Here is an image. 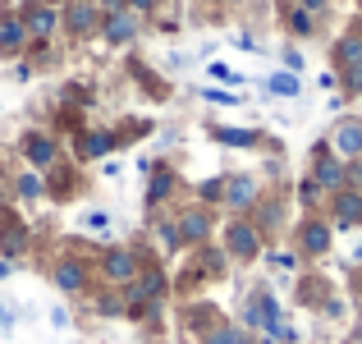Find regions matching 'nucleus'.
Returning a JSON list of instances; mask_svg holds the SVG:
<instances>
[{"mask_svg": "<svg viewBox=\"0 0 362 344\" xmlns=\"http://www.w3.org/2000/svg\"><path fill=\"white\" fill-rule=\"evenodd\" d=\"M225 248H230V257H239V262H252V257H262V229L252 221H230L225 225Z\"/></svg>", "mask_w": 362, "mask_h": 344, "instance_id": "f257e3e1", "label": "nucleus"}, {"mask_svg": "<svg viewBox=\"0 0 362 344\" xmlns=\"http://www.w3.org/2000/svg\"><path fill=\"white\" fill-rule=\"evenodd\" d=\"M101 275H106L110 285H133L142 275V262L133 248H110L106 257H101Z\"/></svg>", "mask_w": 362, "mask_h": 344, "instance_id": "f03ea898", "label": "nucleus"}, {"mask_svg": "<svg viewBox=\"0 0 362 344\" xmlns=\"http://www.w3.org/2000/svg\"><path fill=\"white\" fill-rule=\"evenodd\" d=\"M60 23L69 28V37H88V33L101 28V5L97 0H69L64 14H60Z\"/></svg>", "mask_w": 362, "mask_h": 344, "instance_id": "7ed1b4c3", "label": "nucleus"}, {"mask_svg": "<svg viewBox=\"0 0 362 344\" xmlns=\"http://www.w3.org/2000/svg\"><path fill=\"white\" fill-rule=\"evenodd\" d=\"M312 179H317V188H326V193H344V188H349V166H344L339 156H330L326 147H317Z\"/></svg>", "mask_w": 362, "mask_h": 344, "instance_id": "20e7f679", "label": "nucleus"}, {"mask_svg": "<svg viewBox=\"0 0 362 344\" xmlns=\"http://www.w3.org/2000/svg\"><path fill=\"white\" fill-rule=\"evenodd\" d=\"M101 37H106V46H129L133 37H138V14H133V9L106 14L101 18Z\"/></svg>", "mask_w": 362, "mask_h": 344, "instance_id": "39448f33", "label": "nucleus"}, {"mask_svg": "<svg viewBox=\"0 0 362 344\" xmlns=\"http://www.w3.org/2000/svg\"><path fill=\"white\" fill-rule=\"evenodd\" d=\"M55 23H60V14H55V5H46V0H33V5L23 9V28H28V37H51L55 33Z\"/></svg>", "mask_w": 362, "mask_h": 344, "instance_id": "423d86ee", "label": "nucleus"}, {"mask_svg": "<svg viewBox=\"0 0 362 344\" xmlns=\"http://www.w3.org/2000/svg\"><path fill=\"white\" fill-rule=\"evenodd\" d=\"M23 156H28V166L46 170V166H55L60 147H55V138H51V133H23Z\"/></svg>", "mask_w": 362, "mask_h": 344, "instance_id": "0eeeda50", "label": "nucleus"}, {"mask_svg": "<svg viewBox=\"0 0 362 344\" xmlns=\"http://www.w3.org/2000/svg\"><path fill=\"white\" fill-rule=\"evenodd\" d=\"M230 212H243V207L257 202V179L252 175H230L225 179V197H221Z\"/></svg>", "mask_w": 362, "mask_h": 344, "instance_id": "6e6552de", "label": "nucleus"}, {"mask_svg": "<svg viewBox=\"0 0 362 344\" xmlns=\"http://www.w3.org/2000/svg\"><path fill=\"white\" fill-rule=\"evenodd\" d=\"M175 225H179V234H184V243H206V239H211V212H206V207L184 212Z\"/></svg>", "mask_w": 362, "mask_h": 344, "instance_id": "1a4fd4ad", "label": "nucleus"}, {"mask_svg": "<svg viewBox=\"0 0 362 344\" xmlns=\"http://www.w3.org/2000/svg\"><path fill=\"white\" fill-rule=\"evenodd\" d=\"M55 285H60L64 294H83V289H88V266H83L78 257H64V262H55Z\"/></svg>", "mask_w": 362, "mask_h": 344, "instance_id": "9d476101", "label": "nucleus"}, {"mask_svg": "<svg viewBox=\"0 0 362 344\" xmlns=\"http://www.w3.org/2000/svg\"><path fill=\"white\" fill-rule=\"evenodd\" d=\"M335 225H339V229L362 225V193H358V188H344V193H335Z\"/></svg>", "mask_w": 362, "mask_h": 344, "instance_id": "9b49d317", "label": "nucleus"}, {"mask_svg": "<svg viewBox=\"0 0 362 344\" xmlns=\"http://www.w3.org/2000/svg\"><path fill=\"white\" fill-rule=\"evenodd\" d=\"M298 243H303V253H308V257H321V253L330 248V225H321V221H303Z\"/></svg>", "mask_w": 362, "mask_h": 344, "instance_id": "f8f14e48", "label": "nucleus"}, {"mask_svg": "<svg viewBox=\"0 0 362 344\" xmlns=\"http://www.w3.org/2000/svg\"><path fill=\"white\" fill-rule=\"evenodd\" d=\"M115 133H101V129H92V133H78V156L83 161H97V156H106V151H115Z\"/></svg>", "mask_w": 362, "mask_h": 344, "instance_id": "ddd939ff", "label": "nucleus"}, {"mask_svg": "<svg viewBox=\"0 0 362 344\" xmlns=\"http://www.w3.org/2000/svg\"><path fill=\"white\" fill-rule=\"evenodd\" d=\"M23 46H28L23 18H0V55H18Z\"/></svg>", "mask_w": 362, "mask_h": 344, "instance_id": "4468645a", "label": "nucleus"}, {"mask_svg": "<svg viewBox=\"0 0 362 344\" xmlns=\"http://www.w3.org/2000/svg\"><path fill=\"white\" fill-rule=\"evenodd\" d=\"M335 147H339V156H349V161L362 156V124L358 120H344L335 129Z\"/></svg>", "mask_w": 362, "mask_h": 344, "instance_id": "2eb2a0df", "label": "nucleus"}, {"mask_svg": "<svg viewBox=\"0 0 362 344\" xmlns=\"http://www.w3.org/2000/svg\"><path fill=\"white\" fill-rule=\"evenodd\" d=\"M0 248H5V257H18L28 248V229L14 221V216H5L0 221Z\"/></svg>", "mask_w": 362, "mask_h": 344, "instance_id": "dca6fc26", "label": "nucleus"}, {"mask_svg": "<svg viewBox=\"0 0 362 344\" xmlns=\"http://www.w3.org/2000/svg\"><path fill=\"white\" fill-rule=\"evenodd\" d=\"M266 88H271V97H298L303 83H298V74L280 69V74H271V79H266Z\"/></svg>", "mask_w": 362, "mask_h": 344, "instance_id": "f3484780", "label": "nucleus"}, {"mask_svg": "<svg viewBox=\"0 0 362 344\" xmlns=\"http://www.w3.org/2000/svg\"><path fill=\"white\" fill-rule=\"evenodd\" d=\"M335 60L344 64V69H358V64H362V37L358 33H349L344 42L335 46Z\"/></svg>", "mask_w": 362, "mask_h": 344, "instance_id": "a211bd4d", "label": "nucleus"}, {"mask_svg": "<svg viewBox=\"0 0 362 344\" xmlns=\"http://www.w3.org/2000/svg\"><path fill=\"white\" fill-rule=\"evenodd\" d=\"M170 188H175V170H165V166H160L156 175H151V188H147V202H151V207H160V202H165V197H170Z\"/></svg>", "mask_w": 362, "mask_h": 344, "instance_id": "6ab92c4d", "label": "nucleus"}, {"mask_svg": "<svg viewBox=\"0 0 362 344\" xmlns=\"http://www.w3.org/2000/svg\"><path fill=\"white\" fill-rule=\"evenodd\" d=\"M211 138L225 142V147H252L257 133H252V129H211Z\"/></svg>", "mask_w": 362, "mask_h": 344, "instance_id": "aec40b11", "label": "nucleus"}, {"mask_svg": "<svg viewBox=\"0 0 362 344\" xmlns=\"http://www.w3.org/2000/svg\"><path fill=\"white\" fill-rule=\"evenodd\" d=\"M14 193L28 197V202H33V197H42V193H46L42 175H37V170H23V175H18V184H14Z\"/></svg>", "mask_w": 362, "mask_h": 344, "instance_id": "412c9836", "label": "nucleus"}, {"mask_svg": "<svg viewBox=\"0 0 362 344\" xmlns=\"http://www.w3.org/2000/svg\"><path fill=\"white\" fill-rule=\"evenodd\" d=\"M206 344H247V336L239 326H211L206 331Z\"/></svg>", "mask_w": 362, "mask_h": 344, "instance_id": "4be33fe9", "label": "nucleus"}, {"mask_svg": "<svg viewBox=\"0 0 362 344\" xmlns=\"http://www.w3.org/2000/svg\"><path fill=\"white\" fill-rule=\"evenodd\" d=\"M243 326L247 331H257V326H266V317H262V294H257L252 303H243Z\"/></svg>", "mask_w": 362, "mask_h": 344, "instance_id": "5701e85b", "label": "nucleus"}, {"mask_svg": "<svg viewBox=\"0 0 362 344\" xmlns=\"http://www.w3.org/2000/svg\"><path fill=\"white\" fill-rule=\"evenodd\" d=\"M97 312H101V317H124L129 308H124L119 294H106V299H97Z\"/></svg>", "mask_w": 362, "mask_h": 344, "instance_id": "b1692460", "label": "nucleus"}, {"mask_svg": "<svg viewBox=\"0 0 362 344\" xmlns=\"http://www.w3.org/2000/svg\"><path fill=\"white\" fill-rule=\"evenodd\" d=\"M197 193H202V202H221V197H225V179H206Z\"/></svg>", "mask_w": 362, "mask_h": 344, "instance_id": "393cba45", "label": "nucleus"}, {"mask_svg": "<svg viewBox=\"0 0 362 344\" xmlns=\"http://www.w3.org/2000/svg\"><path fill=\"white\" fill-rule=\"evenodd\" d=\"M289 28H293L298 37H308V33H312V14H308V9H293V14H289Z\"/></svg>", "mask_w": 362, "mask_h": 344, "instance_id": "a878e982", "label": "nucleus"}, {"mask_svg": "<svg viewBox=\"0 0 362 344\" xmlns=\"http://www.w3.org/2000/svg\"><path fill=\"white\" fill-rule=\"evenodd\" d=\"M83 225H88L92 234H106V229H110V216L106 212H92V216H83Z\"/></svg>", "mask_w": 362, "mask_h": 344, "instance_id": "bb28decb", "label": "nucleus"}, {"mask_svg": "<svg viewBox=\"0 0 362 344\" xmlns=\"http://www.w3.org/2000/svg\"><path fill=\"white\" fill-rule=\"evenodd\" d=\"M160 243H165V248H184V234H179V225H160Z\"/></svg>", "mask_w": 362, "mask_h": 344, "instance_id": "cd10ccee", "label": "nucleus"}, {"mask_svg": "<svg viewBox=\"0 0 362 344\" xmlns=\"http://www.w3.org/2000/svg\"><path fill=\"white\" fill-rule=\"evenodd\" d=\"M298 197L308 207H317V197H321V188H317V179H303V188H298Z\"/></svg>", "mask_w": 362, "mask_h": 344, "instance_id": "c85d7f7f", "label": "nucleus"}, {"mask_svg": "<svg viewBox=\"0 0 362 344\" xmlns=\"http://www.w3.org/2000/svg\"><path fill=\"white\" fill-rule=\"evenodd\" d=\"M202 97H206V101H216V106H234V101H239L234 92H221V88H206Z\"/></svg>", "mask_w": 362, "mask_h": 344, "instance_id": "c756f323", "label": "nucleus"}, {"mask_svg": "<svg viewBox=\"0 0 362 344\" xmlns=\"http://www.w3.org/2000/svg\"><path fill=\"white\" fill-rule=\"evenodd\" d=\"M271 266H280V271H293V266H298V257H293V253H271Z\"/></svg>", "mask_w": 362, "mask_h": 344, "instance_id": "7c9ffc66", "label": "nucleus"}, {"mask_svg": "<svg viewBox=\"0 0 362 344\" xmlns=\"http://www.w3.org/2000/svg\"><path fill=\"white\" fill-rule=\"evenodd\" d=\"M344 88L349 92H362V64H358V69H344Z\"/></svg>", "mask_w": 362, "mask_h": 344, "instance_id": "2f4dec72", "label": "nucleus"}, {"mask_svg": "<svg viewBox=\"0 0 362 344\" xmlns=\"http://www.w3.org/2000/svg\"><path fill=\"white\" fill-rule=\"evenodd\" d=\"M129 9H133V14H138V9L147 14V9H156V0H129Z\"/></svg>", "mask_w": 362, "mask_h": 344, "instance_id": "473e14b6", "label": "nucleus"}, {"mask_svg": "<svg viewBox=\"0 0 362 344\" xmlns=\"http://www.w3.org/2000/svg\"><path fill=\"white\" fill-rule=\"evenodd\" d=\"M298 9H308V14H317V9H326V0H303Z\"/></svg>", "mask_w": 362, "mask_h": 344, "instance_id": "72a5a7b5", "label": "nucleus"}, {"mask_svg": "<svg viewBox=\"0 0 362 344\" xmlns=\"http://www.w3.org/2000/svg\"><path fill=\"white\" fill-rule=\"evenodd\" d=\"M9 321H14V312H9V308H0V326H9Z\"/></svg>", "mask_w": 362, "mask_h": 344, "instance_id": "f704fd0d", "label": "nucleus"}, {"mask_svg": "<svg viewBox=\"0 0 362 344\" xmlns=\"http://www.w3.org/2000/svg\"><path fill=\"white\" fill-rule=\"evenodd\" d=\"M5 275H9V262H5V257H0V280H5Z\"/></svg>", "mask_w": 362, "mask_h": 344, "instance_id": "c9c22d12", "label": "nucleus"}, {"mask_svg": "<svg viewBox=\"0 0 362 344\" xmlns=\"http://www.w3.org/2000/svg\"><path fill=\"white\" fill-rule=\"evenodd\" d=\"M46 5H60V0H46Z\"/></svg>", "mask_w": 362, "mask_h": 344, "instance_id": "e433bc0d", "label": "nucleus"}, {"mask_svg": "<svg viewBox=\"0 0 362 344\" xmlns=\"http://www.w3.org/2000/svg\"><path fill=\"white\" fill-rule=\"evenodd\" d=\"M280 5H289V0H280Z\"/></svg>", "mask_w": 362, "mask_h": 344, "instance_id": "4c0bfd02", "label": "nucleus"}]
</instances>
